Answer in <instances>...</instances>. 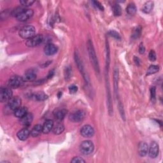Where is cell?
I'll list each match as a JSON object with an SVG mask.
<instances>
[{
    "label": "cell",
    "instance_id": "19",
    "mask_svg": "<svg viewBox=\"0 0 163 163\" xmlns=\"http://www.w3.org/2000/svg\"><path fill=\"white\" fill-rule=\"evenodd\" d=\"M28 114V109L25 107H19L14 111V115L16 117L19 119L22 118Z\"/></svg>",
    "mask_w": 163,
    "mask_h": 163
},
{
    "label": "cell",
    "instance_id": "33",
    "mask_svg": "<svg viewBox=\"0 0 163 163\" xmlns=\"http://www.w3.org/2000/svg\"><path fill=\"white\" fill-rule=\"evenodd\" d=\"M109 35H110L111 36H112V37H113V38L117 39V40H121V39L120 35L118 33V32H116L115 31H114V30H111V31H110V32H109Z\"/></svg>",
    "mask_w": 163,
    "mask_h": 163
},
{
    "label": "cell",
    "instance_id": "8",
    "mask_svg": "<svg viewBox=\"0 0 163 163\" xmlns=\"http://www.w3.org/2000/svg\"><path fill=\"white\" fill-rule=\"evenodd\" d=\"M33 10L31 9H25L16 17V19L20 22H25L29 20V19L33 16Z\"/></svg>",
    "mask_w": 163,
    "mask_h": 163
},
{
    "label": "cell",
    "instance_id": "7",
    "mask_svg": "<svg viewBox=\"0 0 163 163\" xmlns=\"http://www.w3.org/2000/svg\"><path fill=\"white\" fill-rule=\"evenodd\" d=\"M43 41V37L41 35H36L28 40L26 45L29 47H35L41 44Z\"/></svg>",
    "mask_w": 163,
    "mask_h": 163
},
{
    "label": "cell",
    "instance_id": "35",
    "mask_svg": "<svg viewBox=\"0 0 163 163\" xmlns=\"http://www.w3.org/2000/svg\"><path fill=\"white\" fill-rule=\"evenodd\" d=\"M93 3L94 4V6H95L97 9L100 10L101 11H103L104 10V7H103V5L100 2L94 1V2H93Z\"/></svg>",
    "mask_w": 163,
    "mask_h": 163
},
{
    "label": "cell",
    "instance_id": "4",
    "mask_svg": "<svg viewBox=\"0 0 163 163\" xmlns=\"http://www.w3.org/2000/svg\"><path fill=\"white\" fill-rule=\"evenodd\" d=\"M24 82L25 81L22 77H21L18 75H15L12 76L9 79L8 84L10 88L17 89L19 87H22L24 85Z\"/></svg>",
    "mask_w": 163,
    "mask_h": 163
},
{
    "label": "cell",
    "instance_id": "40",
    "mask_svg": "<svg viewBox=\"0 0 163 163\" xmlns=\"http://www.w3.org/2000/svg\"><path fill=\"white\" fill-rule=\"evenodd\" d=\"M134 61H135V63L137 65H139L140 64V60H139V59L138 58H137V57H134Z\"/></svg>",
    "mask_w": 163,
    "mask_h": 163
},
{
    "label": "cell",
    "instance_id": "31",
    "mask_svg": "<svg viewBox=\"0 0 163 163\" xmlns=\"http://www.w3.org/2000/svg\"><path fill=\"white\" fill-rule=\"evenodd\" d=\"M35 3V1H32V0H21L20 1V3L24 7H28L32 5Z\"/></svg>",
    "mask_w": 163,
    "mask_h": 163
},
{
    "label": "cell",
    "instance_id": "11",
    "mask_svg": "<svg viewBox=\"0 0 163 163\" xmlns=\"http://www.w3.org/2000/svg\"><path fill=\"white\" fill-rule=\"evenodd\" d=\"M80 134L85 138H91L94 134V129L90 125H85L80 130Z\"/></svg>",
    "mask_w": 163,
    "mask_h": 163
},
{
    "label": "cell",
    "instance_id": "3",
    "mask_svg": "<svg viewBox=\"0 0 163 163\" xmlns=\"http://www.w3.org/2000/svg\"><path fill=\"white\" fill-rule=\"evenodd\" d=\"M94 146L93 143L90 140H86L82 142L80 146V151L82 154L88 155L92 154L94 151Z\"/></svg>",
    "mask_w": 163,
    "mask_h": 163
},
{
    "label": "cell",
    "instance_id": "16",
    "mask_svg": "<svg viewBox=\"0 0 163 163\" xmlns=\"http://www.w3.org/2000/svg\"><path fill=\"white\" fill-rule=\"evenodd\" d=\"M36 78V73L34 70H29L25 73L23 79L25 82H32Z\"/></svg>",
    "mask_w": 163,
    "mask_h": 163
},
{
    "label": "cell",
    "instance_id": "13",
    "mask_svg": "<svg viewBox=\"0 0 163 163\" xmlns=\"http://www.w3.org/2000/svg\"><path fill=\"white\" fill-rule=\"evenodd\" d=\"M57 47L53 43H49L44 48V53L47 56H53L57 52Z\"/></svg>",
    "mask_w": 163,
    "mask_h": 163
},
{
    "label": "cell",
    "instance_id": "17",
    "mask_svg": "<svg viewBox=\"0 0 163 163\" xmlns=\"http://www.w3.org/2000/svg\"><path fill=\"white\" fill-rule=\"evenodd\" d=\"M54 126V121L51 119L47 120L45 122L43 126V133L45 134H47L50 133L53 129Z\"/></svg>",
    "mask_w": 163,
    "mask_h": 163
},
{
    "label": "cell",
    "instance_id": "38",
    "mask_svg": "<svg viewBox=\"0 0 163 163\" xmlns=\"http://www.w3.org/2000/svg\"><path fill=\"white\" fill-rule=\"evenodd\" d=\"M145 48L144 47V45H143V43H141L140 45V47H139V53L141 54H143L145 53Z\"/></svg>",
    "mask_w": 163,
    "mask_h": 163
},
{
    "label": "cell",
    "instance_id": "9",
    "mask_svg": "<svg viewBox=\"0 0 163 163\" xmlns=\"http://www.w3.org/2000/svg\"><path fill=\"white\" fill-rule=\"evenodd\" d=\"M12 91L10 88H2L0 90V101H8L12 97Z\"/></svg>",
    "mask_w": 163,
    "mask_h": 163
},
{
    "label": "cell",
    "instance_id": "37",
    "mask_svg": "<svg viewBox=\"0 0 163 163\" xmlns=\"http://www.w3.org/2000/svg\"><path fill=\"white\" fill-rule=\"evenodd\" d=\"M71 162H86V161L83 160L82 158H81L80 157H75L74 158H73V159L71 161Z\"/></svg>",
    "mask_w": 163,
    "mask_h": 163
},
{
    "label": "cell",
    "instance_id": "26",
    "mask_svg": "<svg viewBox=\"0 0 163 163\" xmlns=\"http://www.w3.org/2000/svg\"><path fill=\"white\" fill-rule=\"evenodd\" d=\"M25 7H24V6H19V7H17L15 8L14 10H13L12 12V14L11 15L13 16V17H17L19 14H21V13L22 12H23L24 10H25Z\"/></svg>",
    "mask_w": 163,
    "mask_h": 163
},
{
    "label": "cell",
    "instance_id": "25",
    "mask_svg": "<svg viewBox=\"0 0 163 163\" xmlns=\"http://www.w3.org/2000/svg\"><path fill=\"white\" fill-rule=\"evenodd\" d=\"M159 70V66H157V65H151L147 70V75H150L156 73L157 72H158Z\"/></svg>",
    "mask_w": 163,
    "mask_h": 163
},
{
    "label": "cell",
    "instance_id": "36",
    "mask_svg": "<svg viewBox=\"0 0 163 163\" xmlns=\"http://www.w3.org/2000/svg\"><path fill=\"white\" fill-rule=\"evenodd\" d=\"M69 90L70 92L72 94L76 93L78 90V87L75 85H71V86L69 87Z\"/></svg>",
    "mask_w": 163,
    "mask_h": 163
},
{
    "label": "cell",
    "instance_id": "22",
    "mask_svg": "<svg viewBox=\"0 0 163 163\" xmlns=\"http://www.w3.org/2000/svg\"><path fill=\"white\" fill-rule=\"evenodd\" d=\"M154 8V3L151 1L147 2L142 7V11L145 14H149Z\"/></svg>",
    "mask_w": 163,
    "mask_h": 163
},
{
    "label": "cell",
    "instance_id": "24",
    "mask_svg": "<svg viewBox=\"0 0 163 163\" xmlns=\"http://www.w3.org/2000/svg\"><path fill=\"white\" fill-rule=\"evenodd\" d=\"M136 7L134 3H130L127 6L126 12L130 15H134L136 13Z\"/></svg>",
    "mask_w": 163,
    "mask_h": 163
},
{
    "label": "cell",
    "instance_id": "5",
    "mask_svg": "<svg viewBox=\"0 0 163 163\" xmlns=\"http://www.w3.org/2000/svg\"><path fill=\"white\" fill-rule=\"evenodd\" d=\"M22 100L20 97L18 96L12 97V98L8 101V104L6 105V107L10 111H13L14 112V111L21 107Z\"/></svg>",
    "mask_w": 163,
    "mask_h": 163
},
{
    "label": "cell",
    "instance_id": "29",
    "mask_svg": "<svg viewBox=\"0 0 163 163\" xmlns=\"http://www.w3.org/2000/svg\"><path fill=\"white\" fill-rule=\"evenodd\" d=\"M141 28L140 26L136 28L134 30L133 32L132 38H134V39L138 38L141 35Z\"/></svg>",
    "mask_w": 163,
    "mask_h": 163
},
{
    "label": "cell",
    "instance_id": "28",
    "mask_svg": "<svg viewBox=\"0 0 163 163\" xmlns=\"http://www.w3.org/2000/svg\"><path fill=\"white\" fill-rule=\"evenodd\" d=\"M34 98L37 101H44L48 98V96L43 93H37L34 96Z\"/></svg>",
    "mask_w": 163,
    "mask_h": 163
},
{
    "label": "cell",
    "instance_id": "10",
    "mask_svg": "<svg viewBox=\"0 0 163 163\" xmlns=\"http://www.w3.org/2000/svg\"><path fill=\"white\" fill-rule=\"evenodd\" d=\"M85 117H86V112L84 111L77 110L71 114L70 115V119L73 122H80L84 119Z\"/></svg>",
    "mask_w": 163,
    "mask_h": 163
},
{
    "label": "cell",
    "instance_id": "34",
    "mask_svg": "<svg viewBox=\"0 0 163 163\" xmlns=\"http://www.w3.org/2000/svg\"><path fill=\"white\" fill-rule=\"evenodd\" d=\"M148 58L151 61H155L156 60V54L154 50H151L148 54Z\"/></svg>",
    "mask_w": 163,
    "mask_h": 163
},
{
    "label": "cell",
    "instance_id": "6",
    "mask_svg": "<svg viewBox=\"0 0 163 163\" xmlns=\"http://www.w3.org/2000/svg\"><path fill=\"white\" fill-rule=\"evenodd\" d=\"M75 63H76V64L77 65V66H78V68H79V70H80L81 74L83 75V79H85V80L86 81V82L89 83V77H88V76L86 74V70H85V68H84V66H83V63L82 62L81 59L79 57V54H78L77 53H75Z\"/></svg>",
    "mask_w": 163,
    "mask_h": 163
},
{
    "label": "cell",
    "instance_id": "30",
    "mask_svg": "<svg viewBox=\"0 0 163 163\" xmlns=\"http://www.w3.org/2000/svg\"><path fill=\"white\" fill-rule=\"evenodd\" d=\"M64 75L66 80H69L70 79L71 75H72V69L71 68V67L68 66L66 68V70L64 71Z\"/></svg>",
    "mask_w": 163,
    "mask_h": 163
},
{
    "label": "cell",
    "instance_id": "18",
    "mask_svg": "<svg viewBox=\"0 0 163 163\" xmlns=\"http://www.w3.org/2000/svg\"><path fill=\"white\" fill-rule=\"evenodd\" d=\"M32 120H33V115L31 114L28 113L24 117H23L21 119V122L23 126L27 127L31 125Z\"/></svg>",
    "mask_w": 163,
    "mask_h": 163
},
{
    "label": "cell",
    "instance_id": "39",
    "mask_svg": "<svg viewBox=\"0 0 163 163\" xmlns=\"http://www.w3.org/2000/svg\"><path fill=\"white\" fill-rule=\"evenodd\" d=\"M54 70H52V71H50V72H49V73L48 75V78H50V77H52L54 75Z\"/></svg>",
    "mask_w": 163,
    "mask_h": 163
},
{
    "label": "cell",
    "instance_id": "32",
    "mask_svg": "<svg viewBox=\"0 0 163 163\" xmlns=\"http://www.w3.org/2000/svg\"><path fill=\"white\" fill-rule=\"evenodd\" d=\"M151 97L152 101L155 103L156 100V89L155 87H151Z\"/></svg>",
    "mask_w": 163,
    "mask_h": 163
},
{
    "label": "cell",
    "instance_id": "1",
    "mask_svg": "<svg viewBox=\"0 0 163 163\" xmlns=\"http://www.w3.org/2000/svg\"><path fill=\"white\" fill-rule=\"evenodd\" d=\"M87 49H88V52L89 54V57L91 61V63L93 65V68L94 70L96 71V72L97 73H100V66L98 61H97V58L95 53V50L93 47V45L92 42L90 40L88 41L87 43Z\"/></svg>",
    "mask_w": 163,
    "mask_h": 163
},
{
    "label": "cell",
    "instance_id": "23",
    "mask_svg": "<svg viewBox=\"0 0 163 163\" xmlns=\"http://www.w3.org/2000/svg\"><path fill=\"white\" fill-rule=\"evenodd\" d=\"M64 130V126L62 123H57L55 126H54L53 131L55 134H60Z\"/></svg>",
    "mask_w": 163,
    "mask_h": 163
},
{
    "label": "cell",
    "instance_id": "20",
    "mask_svg": "<svg viewBox=\"0 0 163 163\" xmlns=\"http://www.w3.org/2000/svg\"><path fill=\"white\" fill-rule=\"evenodd\" d=\"M43 133V126L40 124H37L32 127L31 131V135L32 137H37Z\"/></svg>",
    "mask_w": 163,
    "mask_h": 163
},
{
    "label": "cell",
    "instance_id": "14",
    "mask_svg": "<svg viewBox=\"0 0 163 163\" xmlns=\"http://www.w3.org/2000/svg\"><path fill=\"white\" fill-rule=\"evenodd\" d=\"M31 134V131L28 128H24L20 130L18 133H17V137L18 138L21 140V141H25L26 140L29 135Z\"/></svg>",
    "mask_w": 163,
    "mask_h": 163
},
{
    "label": "cell",
    "instance_id": "27",
    "mask_svg": "<svg viewBox=\"0 0 163 163\" xmlns=\"http://www.w3.org/2000/svg\"><path fill=\"white\" fill-rule=\"evenodd\" d=\"M113 12L115 16H120L122 14V9L119 5L115 4L113 6Z\"/></svg>",
    "mask_w": 163,
    "mask_h": 163
},
{
    "label": "cell",
    "instance_id": "12",
    "mask_svg": "<svg viewBox=\"0 0 163 163\" xmlns=\"http://www.w3.org/2000/svg\"><path fill=\"white\" fill-rule=\"evenodd\" d=\"M159 145L155 141H152L148 147V154L152 158H155L159 154Z\"/></svg>",
    "mask_w": 163,
    "mask_h": 163
},
{
    "label": "cell",
    "instance_id": "21",
    "mask_svg": "<svg viewBox=\"0 0 163 163\" xmlns=\"http://www.w3.org/2000/svg\"><path fill=\"white\" fill-rule=\"evenodd\" d=\"M54 117L58 121H62L64 119V117H66L67 114V110L65 109H59L56 110L54 113Z\"/></svg>",
    "mask_w": 163,
    "mask_h": 163
},
{
    "label": "cell",
    "instance_id": "2",
    "mask_svg": "<svg viewBox=\"0 0 163 163\" xmlns=\"http://www.w3.org/2000/svg\"><path fill=\"white\" fill-rule=\"evenodd\" d=\"M36 29L34 26L31 25H28L23 27L20 31H19V35L23 39H29L33 37L35 35Z\"/></svg>",
    "mask_w": 163,
    "mask_h": 163
},
{
    "label": "cell",
    "instance_id": "15",
    "mask_svg": "<svg viewBox=\"0 0 163 163\" xmlns=\"http://www.w3.org/2000/svg\"><path fill=\"white\" fill-rule=\"evenodd\" d=\"M138 151L141 157H144L148 153V146L145 142H140L138 145Z\"/></svg>",
    "mask_w": 163,
    "mask_h": 163
}]
</instances>
